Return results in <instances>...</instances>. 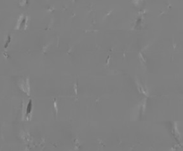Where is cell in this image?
<instances>
[{"mask_svg": "<svg viewBox=\"0 0 183 151\" xmlns=\"http://www.w3.org/2000/svg\"><path fill=\"white\" fill-rule=\"evenodd\" d=\"M19 86L22 89V91H23L26 94L30 95V80L29 78L23 79L22 81L19 82Z\"/></svg>", "mask_w": 183, "mask_h": 151, "instance_id": "obj_1", "label": "cell"}, {"mask_svg": "<svg viewBox=\"0 0 183 151\" xmlns=\"http://www.w3.org/2000/svg\"><path fill=\"white\" fill-rule=\"evenodd\" d=\"M31 109H32V105H31V102L30 100V102H28V104H27V106H26V109H25V114H26L27 117H28L29 115L30 114V112H31Z\"/></svg>", "mask_w": 183, "mask_h": 151, "instance_id": "obj_3", "label": "cell"}, {"mask_svg": "<svg viewBox=\"0 0 183 151\" xmlns=\"http://www.w3.org/2000/svg\"><path fill=\"white\" fill-rule=\"evenodd\" d=\"M26 21H27V19H26V17H22V18H20V21H19V22H18V24H17V28L18 29H20V28H22V27H23V26H25L26 25Z\"/></svg>", "mask_w": 183, "mask_h": 151, "instance_id": "obj_2", "label": "cell"}, {"mask_svg": "<svg viewBox=\"0 0 183 151\" xmlns=\"http://www.w3.org/2000/svg\"><path fill=\"white\" fill-rule=\"evenodd\" d=\"M142 0H134V3H136V4H139L140 2H141Z\"/></svg>", "mask_w": 183, "mask_h": 151, "instance_id": "obj_4", "label": "cell"}]
</instances>
